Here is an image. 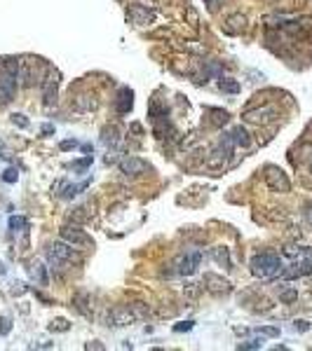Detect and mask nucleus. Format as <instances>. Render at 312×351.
<instances>
[{
  "label": "nucleus",
  "instance_id": "1a4fd4ad",
  "mask_svg": "<svg viewBox=\"0 0 312 351\" xmlns=\"http://www.w3.org/2000/svg\"><path fill=\"white\" fill-rule=\"evenodd\" d=\"M50 251L54 253L59 260H64V262H78V265L82 262V258L75 253V248H73L71 244H66V242H54L50 246Z\"/></svg>",
  "mask_w": 312,
  "mask_h": 351
},
{
  "label": "nucleus",
  "instance_id": "423d86ee",
  "mask_svg": "<svg viewBox=\"0 0 312 351\" xmlns=\"http://www.w3.org/2000/svg\"><path fill=\"white\" fill-rule=\"evenodd\" d=\"M202 262V253L200 251H193V253H183V255H178L176 260V272L183 276H190L195 274L197 267H200Z\"/></svg>",
  "mask_w": 312,
  "mask_h": 351
},
{
  "label": "nucleus",
  "instance_id": "39448f33",
  "mask_svg": "<svg viewBox=\"0 0 312 351\" xmlns=\"http://www.w3.org/2000/svg\"><path fill=\"white\" fill-rule=\"evenodd\" d=\"M59 236H61V242L71 244L73 248H87V246H92V239H89V234L85 230H80L78 225H64L61 232H59Z\"/></svg>",
  "mask_w": 312,
  "mask_h": 351
},
{
  "label": "nucleus",
  "instance_id": "aec40b11",
  "mask_svg": "<svg viewBox=\"0 0 312 351\" xmlns=\"http://www.w3.org/2000/svg\"><path fill=\"white\" fill-rule=\"evenodd\" d=\"M209 115H212V124L214 126L228 124V120H230L228 113H225V110H218V108H209Z\"/></svg>",
  "mask_w": 312,
  "mask_h": 351
},
{
  "label": "nucleus",
  "instance_id": "f704fd0d",
  "mask_svg": "<svg viewBox=\"0 0 312 351\" xmlns=\"http://www.w3.org/2000/svg\"><path fill=\"white\" fill-rule=\"evenodd\" d=\"M85 206H80V209H75V215H73V220H75V223H82V220H87V213H85Z\"/></svg>",
  "mask_w": 312,
  "mask_h": 351
},
{
  "label": "nucleus",
  "instance_id": "79ce46f5",
  "mask_svg": "<svg viewBox=\"0 0 312 351\" xmlns=\"http://www.w3.org/2000/svg\"><path fill=\"white\" fill-rule=\"evenodd\" d=\"M75 145H78L75 141H64L61 143V150H71V148H75Z\"/></svg>",
  "mask_w": 312,
  "mask_h": 351
},
{
  "label": "nucleus",
  "instance_id": "473e14b6",
  "mask_svg": "<svg viewBox=\"0 0 312 351\" xmlns=\"http://www.w3.org/2000/svg\"><path fill=\"white\" fill-rule=\"evenodd\" d=\"M263 346V340H249V342H242L237 349H261Z\"/></svg>",
  "mask_w": 312,
  "mask_h": 351
},
{
  "label": "nucleus",
  "instance_id": "dca6fc26",
  "mask_svg": "<svg viewBox=\"0 0 312 351\" xmlns=\"http://www.w3.org/2000/svg\"><path fill=\"white\" fill-rule=\"evenodd\" d=\"M230 136H233L235 145H242V148H249L251 145V136H249V131H246L244 126H235L233 131H230Z\"/></svg>",
  "mask_w": 312,
  "mask_h": 351
},
{
  "label": "nucleus",
  "instance_id": "2eb2a0df",
  "mask_svg": "<svg viewBox=\"0 0 312 351\" xmlns=\"http://www.w3.org/2000/svg\"><path fill=\"white\" fill-rule=\"evenodd\" d=\"M56 73L54 75H50L47 80L43 82V96H45V105H52L56 101Z\"/></svg>",
  "mask_w": 312,
  "mask_h": 351
},
{
  "label": "nucleus",
  "instance_id": "20e7f679",
  "mask_svg": "<svg viewBox=\"0 0 312 351\" xmlns=\"http://www.w3.org/2000/svg\"><path fill=\"white\" fill-rule=\"evenodd\" d=\"M279 117V108L277 105H261V108L246 110L242 120L249 122V124H267V122H275Z\"/></svg>",
  "mask_w": 312,
  "mask_h": 351
},
{
  "label": "nucleus",
  "instance_id": "bb28decb",
  "mask_svg": "<svg viewBox=\"0 0 312 351\" xmlns=\"http://www.w3.org/2000/svg\"><path fill=\"white\" fill-rule=\"evenodd\" d=\"M5 73H10V75H14L19 80V59H7L5 61Z\"/></svg>",
  "mask_w": 312,
  "mask_h": 351
},
{
  "label": "nucleus",
  "instance_id": "4468645a",
  "mask_svg": "<svg viewBox=\"0 0 312 351\" xmlns=\"http://www.w3.org/2000/svg\"><path fill=\"white\" fill-rule=\"evenodd\" d=\"M244 26H246V17H244V14H230V17L225 19L223 31H225L228 35H237V33H242V31H244Z\"/></svg>",
  "mask_w": 312,
  "mask_h": 351
},
{
  "label": "nucleus",
  "instance_id": "0eeeda50",
  "mask_svg": "<svg viewBox=\"0 0 312 351\" xmlns=\"http://www.w3.org/2000/svg\"><path fill=\"white\" fill-rule=\"evenodd\" d=\"M202 283H204V288L209 293H214V295H225V293L233 291V286H230L228 279H223L221 274H214V272H206L204 279H202Z\"/></svg>",
  "mask_w": 312,
  "mask_h": 351
},
{
  "label": "nucleus",
  "instance_id": "cd10ccee",
  "mask_svg": "<svg viewBox=\"0 0 312 351\" xmlns=\"http://www.w3.org/2000/svg\"><path fill=\"white\" fill-rule=\"evenodd\" d=\"M10 230L12 232H24V230H26V220L17 218V215H12V218H10Z\"/></svg>",
  "mask_w": 312,
  "mask_h": 351
},
{
  "label": "nucleus",
  "instance_id": "9d476101",
  "mask_svg": "<svg viewBox=\"0 0 312 351\" xmlns=\"http://www.w3.org/2000/svg\"><path fill=\"white\" fill-rule=\"evenodd\" d=\"M132 321H136L129 307H115L108 312V325L113 328H122V325H129Z\"/></svg>",
  "mask_w": 312,
  "mask_h": 351
},
{
  "label": "nucleus",
  "instance_id": "ddd939ff",
  "mask_svg": "<svg viewBox=\"0 0 312 351\" xmlns=\"http://www.w3.org/2000/svg\"><path fill=\"white\" fill-rule=\"evenodd\" d=\"M115 108L120 115H129L134 108V92L132 89H120V94H117V101H115Z\"/></svg>",
  "mask_w": 312,
  "mask_h": 351
},
{
  "label": "nucleus",
  "instance_id": "393cba45",
  "mask_svg": "<svg viewBox=\"0 0 312 351\" xmlns=\"http://www.w3.org/2000/svg\"><path fill=\"white\" fill-rule=\"evenodd\" d=\"M89 185V181H85V183H80V185H66V192H61V197L64 199H71V197H75V194L80 192V190H85V187Z\"/></svg>",
  "mask_w": 312,
  "mask_h": 351
},
{
  "label": "nucleus",
  "instance_id": "4c0bfd02",
  "mask_svg": "<svg viewBox=\"0 0 312 351\" xmlns=\"http://www.w3.org/2000/svg\"><path fill=\"white\" fill-rule=\"evenodd\" d=\"M193 325H195V323H193V321H185V323H178V325H174V330H176V333H183V330H190V328H193Z\"/></svg>",
  "mask_w": 312,
  "mask_h": 351
},
{
  "label": "nucleus",
  "instance_id": "7ed1b4c3",
  "mask_svg": "<svg viewBox=\"0 0 312 351\" xmlns=\"http://www.w3.org/2000/svg\"><path fill=\"white\" fill-rule=\"evenodd\" d=\"M265 183H267V187L273 190V192H279V194H284V192H289L291 190V181L286 178V173L279 166H275V164H267L265 166Z\"/></svg>",
  "mask_w": 312,
  "mask_h": 351
},
{
  "label": "nucleus",
  "instance_id": "e433bc0d",
  "mask_svg": "<svg viewBox=\"0 0 312 351\" xmlns=\"http://www.w3.org/2000/svg\"><path fill=\"white\" fill-rule=\"evenodd\" d=\"M294 328L298 330V333H307V330H310V323H307V321H296Z\"/></svg>",
  "mask_w": 312,
  "mask_h": 351
},
{
  "label": "nucleus",
  "instance_id": "a878e982",
  "mask_svg": "<svg viewBox=\"0 0 312 351\" xmlns=\"http://www.w3.org/2000/svg\"><path fill=\"white\" fill-rule=\"evenodd\" d=\"M183 295L188 297V300H197V297H200V286L197 283H185L183 286Z\"/></svg>",
  "mask_w": 312,
  "mask_h": 351
},
{
  "label": "nucleus",
  "instance_id": "37998d69",
  "mask_svg": "<svg viewBox=\"0 0 312 351\" xmlns=\"http://www.w3.org/2000/svg\"><path fill=\"white\" fill-rule=\"evenodd\" d=\"M52 131H54V126H52V124H45L43 126V134H52Z\"/></svg>",
  "mask_w": 312,
  "mask_h": 351
},
{
  "label": "nucleus",
  "instance_id": "f3484780",
  "mask_svg": "<svg viewBox=\"0 0 312 351\" xmlns=\"http://www.w3.org/2000/svg\"><path fill=\"white\" fill-rule=\"evenodd\" d=\"M31 276L35 279V283L38 286H47L50 283V279H47V267L40 262H33L31 265Z\"/></svg>",
  "mask_w": 312,
  "mask_h": 351
},
{
  "label": "nucleus",
  "instance_id": "c03bdc74",
  "mask_svg": "<svg viewBox=\"0 0 312 351\" xmlns=\"http://www.w3.org/2000/svg\"><path fill=\"white\" fill-rule=\"evenodd\" d=\"M0 274H5V267H3V262H0Z\"/></svg>",
  "mask_w": 312,
  "mask_h": 351
},
{
  "label": "nucleus",
  "instance_id": "412c9836",
  "mask_svg": "<svg viewBox=\"0 0 312 351\" xmlns=\"http://www.w3.org/2000/svg\"><path fill=\"white\" fill-rule=\"evenodd\" d=\"M129 309H132L134 318L136 321H141V318H148V314H151V309H148V304H143V302H132V304H127Z\"/></svg>",
  "mask_w": 312,
  "mask_h": 351
},
{
  "label": "nucleus",
  "instance_id": "6ab92c4d",
  "mask_svg": "<svg viewBox=\"0 0 312 351\" xmlns=\"http://www.w3.org/2000/svg\"><path fill=\"white\" fill-rule=\"evenodd\" d=\"M206 77H218V80H221V77H223V68H221V63H216V61H206L204 75H202V80H204V82H206Z\"/></svg>",
  "mask_w": 312,
  "mask_h": 351
},
{
  "label": "nucleus",
  "instance_id": "72a5a7b5",
  "mask_svg": "<svg viewBox=\"0 0 312 351\" xmlns=\"http://www.w3.org/2000/svg\"><path fill=\"white\" fill-rule=\"evenodd\" d=\"M12 124H17V126H22V129H26L28 120L24 115H19V113H14V115H12Z\"/></svg>",
  "mask_w": 312,
  "mask_h": 351
},
{
  "label": "nucleus",
  "instance_id": "4be33fe9",
  "mask_svg": "<svg viewBox=\"0 0 312 351\" xmlns=\"http://www.w3.org/2000/svg\"><path fill=\"white\" fill-rule=\"evenodd\" d=\"M218 87H221V92H228V94H237V92H240V82H237V80H230V77H225V80L221 77Z\"/></svg>",
  "mask_w": 312,
  "mask_h": 351
},
{
  "label": "nucleus",
  "instance_id": "9b49d317",
  "mask_svg": "<svg viewBox=\"0 0 312 351\" xmlns=\"http://www.w3.org/2000/svg\"><path fill=\"white\" fill-rule=\"evenodd\" d=\"M117 166H120V171H122L124 175H141L148 171V164L139 157H124V159H120Z\"/></svg>",
  "mask_w": 312,
  "mask_h": 351
},
{
  "label": "nucleus",
  "instance_id": "2f4dec72",
  "mask_svg": "<svg viewBox=\"0 0 312 351\" xmlns=\"http://www.w3.org/2000/svg\"><path fill=\"white\" fill-rule=\"evenodd\" d=\"M89 164H92V155H87V157H85V159H78V162H73V169L82 171V169H87Z\"/></svg>",
  "mask_w": 312,
  "mask_h": 351
},
{
  "label": "nucleus",
  "instance_id": "5701e85b",
  "mask_svg": "<svg viewBox=\"0 0 312 351\" xmlns=\"http://www.w3.org/2000/svg\"><path fill=\"white\" fill-rule=\"evenodd\" d=\"M75 108H78V110H92V108H96L94 96H78V99H75Z\"/></svg>",
  "mask_w": 312,
  "mask_h": 351
},
{
  "label": "nucleus",
  "instance_id": "a211bd4d",
  "mask_svg": "<svg viewBox=\"0 0 312 351\" xmlns=\"http://www.w3.org/2000/svg\"><path fill=\"white\" fill-rule=\"evenodd\" d=\"M279 300L284 302V304H294L298 300V291L291 288V286H279Z\"/></svg>",
  "mask_w": 312,
  "mask_h": 351
},
{
  "label": "nucleus",
  "instance_id": "f03ea898",
  "mask_svg": "<svg viewBox=\"0 0 312 351\" xmlns=\"http://www.w3.org/2000/svg\"><path fill=\"white\" fill-rule=\"evenodd\" d=\"M249 269L256 279L273 281V279H277V276H282L284 265H282V258H279L277 253H258V255L251 258Z\"/></svg>",
  "mask_w": 312,
  "mask_h": 351
},
{
  "label": "nucleus",
  "instance_id": "58836bf2",
  "mask_svg": "<svg viewBox=\"0 0 312 351\" xmlns=\"http://www.w3.org/2000/svg\"><path fill=\"white\" fill-rule=\"evenodd\" d=\"M221 3H223V0H204V5H209V10H212V12H216Z\"/></svg>",
  "mask_w": 312,
  "mask_h": 351
},
{
  "label": "nucleus",
  "instance_id": "c756f323",
  "mask_svg": "<svg viewBox=\"0 0 312 351\" xmlns=\"http://www.w3.org/2000/svg\"><path fill=\"white\" fill-rule=\"evenodd\" d=\"M68 328H71V325H68L64 318H59V321H52V325H50V330H59V333H66Z\"/></svg>",
  "mask_w": 312,
  "mask_h": 351
},
{
  "label": "nucleus",
  "instance_id": "c9c22d12",
  "mask_svg": "<svg viewBox=\"0 0 312 351\" xmlns=\"http://www.w3.org/2000/svg\"><path fill=\"white\" fill-rule=\"evenodd\" d=\"M188 21H190V26H197V21H200V17H197V12L193 10V7H188Z\"/></svg>",
  "mask_w": 312,
  "mask_h": 351
},
{
  "label": "nucleus",
  "instance_id": "a19ab883",
  "mask_svg": "<svg viewBox=\"0 0 312 351\" xmlns=\"http://www.w3.org/2000/svg\"><path fill=\"white\" fill-rule=\"evenodd\" d=\"M305 223L312 227V204H307L305 206Z\"/></svg>",
  "mask_w": 312,
  "mask_h": 351
},
{
  "label": "nucleus",
  "instance_id": "a18cd8bd",
  "mask_svg": "<svg viewBox=\"0 0 312 351\" xmlns=\"http://www.w3.org/2000/svg\"><path fill=\"white\" fill-rule=\"evenodd\" d=\"M310 173H312V162H310Z\"/></svg>",
  "mask_w": 312,
  "mask_h": 351
},
{
  "label": "nucleus",
  "instance_id": "c85d7f7f",
  "mask_svg": "<svg viewBox=\"0 0 312 351\" xmlns=\"http://www.w3.org/2000/svg\"><path fill=\"white\" fill-rule=\"evenodd\" d=\"M10 330H12V318L0 316V335H10Z\"/></svg>",
  "mask_w": 312,
  "mask_h": 351
},
{
  "label": "nucleus",
  "instance_id": "f8f14e48",
  "mask_svg": "<svg viewBox=\"0 0 312 351\" xmlns=\"http://www.w3.org/2000/svg\"><path fill=\"white\" fill-rule=\"evenodd\" d=\"M19 80L22 87H31L35 80V61L31 59H19Z\"/></svg>",
  "mask_w": 312,
  "mask_h": 351
},
{
  "label": "nucleus",
  "instance_id": "b1692460",
  "mask_svg": "<svg viewBox=\"0 0 312 351\" xmlns=\"http://www.w3.org/2000/svg\"><path fill=\"white\" fill-rule=\"evenodd\" d=\"M212 255H214V260H216V262L223 265V267H230V255H228V251H225V248H214Z\"/></svg>",
  "mask_w": 312,
  "mask_h": 351
},
{
  "label": "nucleus",
  "instance_id": "6e6552de",
  "mask_svg": "<svg viewBox=\"0 0 312 351\" xmlns=\"http://www.w3.org/2000/svg\"><path fill=\"white\" fill-rule=\"evenodd\" d=\"M17 94V77L10 73L0 75V105H7Z\"/></svg>",
  "mask_w": 312,
  "mask_h": 351
},
{
  "label": "nucleus",
  "instance_id": "ea45409f",
  "mask_svg": "<svg viewBox=\"0 0 312 351\" xmlns=\"http://www.w3.org/2000/svg\"><path fill=\"white\" fill-rule=\"evenodd\" d=\"M258 330H261L263 335H270V337H277V335H279L277 328H258Z\"/></svg>",
  "mask_w": 312,
  "mask_h": 351
},
{
  "label": "nucleus",
  "instance_id": "7c9ffc66",
  "mask_svg": "<svg viewBox=\"0 0 312 351\" xmlns=\"http://www.w3.org/2000/svg\"><path fill=\"white\" fill-rule=\"evenodd\" d=\"M17 178H19V171L17 169H7L5 173H3V181H5V183H17Z\"/></svg>",
  "mask_w": 312,
  "mask_h": 351
},
{
  "label": "nucleus",
  "instance_id": "f257e3e1",
  "mask_svg": "<svg viewBox=\"0 0 312 351\" xmlns=\"http://www.w3.org/2000/svg\"><path fill=\"white\" fill-rule=\"evenodd\" d=\"M286 258H291L294 262L289 267L282 269V279L291 281V279H301V276H310L312 274V248H301V246H284L282 251Z\"/></svg>",
  "mask_w": 312,
  "mask_h": 351
}]
</instances>
